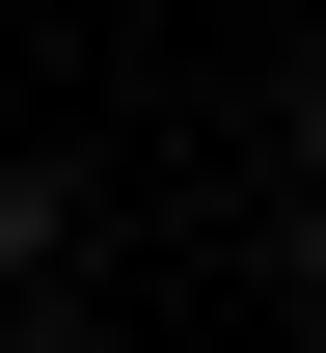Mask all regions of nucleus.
Masks as SVG:
<instances>
[{"label": "nucleus", "mask_w": 326, "mask_h": 353, "mask_svg": "<svg viewBox=\"0 0 326 353\" xmlns=\"http://www.w3.org/2000/svg\"><path fill=\"white\" fill-rule=\"evenodd\" d=\"M0 353H54V326H0Z\"/></svg>", "instance_id": "f03ea898"}, {"label": "nucleus", "mask_w": 326, "mask_h": 353, "mask_svg": "<svg viewBox=\"0 0 326 353\" xmlns=\"http://www.w3.org/2000/svg\"><path fill=\"white\" fill-rule=\"evenodd\" d=\"M299 299H326V218H299Z\"/></svg>", "instance_id": "f257e3e1"}]
</instances>
